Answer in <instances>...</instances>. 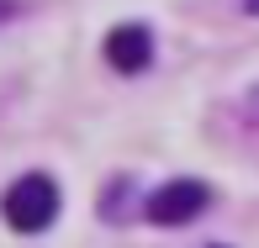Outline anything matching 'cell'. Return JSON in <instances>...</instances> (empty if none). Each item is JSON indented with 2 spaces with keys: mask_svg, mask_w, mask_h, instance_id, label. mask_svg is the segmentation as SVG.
<instances>
[{
  "mask_svg": "<svg viewBox=\"0 0 259 248\" xmlns=\"http://www.w3.org/2000/svg\"><path fill=\"white\" fill-rule=\"evenodd\" d=\"M6 16H11V6H6V0H0V21H6Z\"/></svg>",
  "mask_w": 259,
  "mask_h": 248,
  "instance_id": "cell-4",
  "label": "cell"
},
{
  "mask_svg": "<svg viewBox=\"0 0 259 248\" xmlns=\"http://www.w3.org/2000/svg\"><path fill=\"white\" fill-rule=\"evenodd\" d=\"M0 217H6V227H16V232L53 227V217H58V185L48 180V174H21V180L6 190V201H0Z\"/></svg>",
  "mask_w": 259,
  "mask_h": 248,
  "instance_id": "cell-1",
  "label": "cell"
},
{
  "mask_svg": "<svg viewBox=\"0 0 259 248\" xmlns=\"http://www.w3.org/2000/svg\"><path fill=\"white\" fill-rule=\"evenodd\" d=\"M148 58H154V37H148V27H111L106 32V64L116 69V74H138V69H148Z\"/></svg>",
  "mask_w": 259,
  "mask_h": 248,
  "instance_id": "cell-3",
  "label": "cell"
},
{
  "mask_svg": "<svg viewBox=\"0 0 259 248\" xmlns=\"http://www.w3.org/2000/svg\"><path fill=\"white\" fill-rule=\"evenodd\" d=\"M249 11H254V16H259V0H249Z\"/></svg>",
  "mask_w": 259,
  "mask_h": 248,
  "instance_id": "cell-5",
  "label": "cell"
},
{
  "mask_svg": "<svg viewBox=\"0 0 259 248\" xmlns=\"http://www.w3.org/2000/svg\"><path fill=\"white\" fill-rule=\"evenodd\" d=\"M206 201L211 190L201 180H169V185H159L154 195H148V222H159V227H180V222H196L206 211Z\"/></svg>",
  "mask_w": 259,
  "mask_h": 248,
  "instance_id": "cell-2",
  "label": "cell"
}]
</instances>
